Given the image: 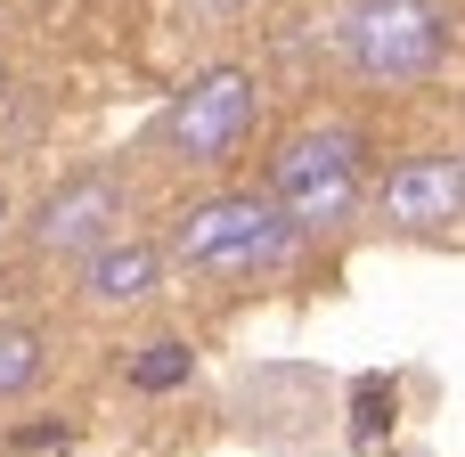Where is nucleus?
<instances>
[{"instance_id": "obj_5", "label": "nucleus", "mask_w": 465, "mask_h": 457, "mask_svg": "<svg viewBox=\"0 0 465 457\" xmlns=\"http://www.w3.org/2000/svg\"><path fill=\"white\" fill-rule=\"evenodd\" d=\"M114 221H123V180L114 172H74L65 188L41 196L33 253H98V245H114Z\"/></svg>"}, {"instance_id": "obj_14", "label": "nucleus", "mask_w": 465, "mask_h": 457, "mask_svg": "<svg viewBox=\"0 0 465 457\" xmlns=\"http://www.w3.org/2000/svg\"><path fill=\"white\" fill-rule=\"evenodd\" d=\"M0 221H8V196H0Z\"/></svg>"}, {"instance_id": "obj_6", "label": "nucleus", "mask_w": 465, "mask_h": 457, "mask_svg": "<svg viewBox=\"0 0 465 457\" xmlns=\"http://www.w3.org/2000/svg\"><path fill=\"white\" fill-rule=\"evenodd\" d=\"M384 221H401V229H450V221H465V164L458 155H409L384 180Z\"/></svg>"}, {"instance_id": "obj_12", "label": "nucleus", "mask_w": 465, "mask_h": 457, "mask_svg": "<svg viewBox=\"0 0 465 457\" xmlns=\"http://www.w3.org/2000/svg\"><path fill=\"white\" fill-rule=\"evenodd\" d=\"M74 433L65 425H25V433H8V450H65Z\"/></svg>"}, {"instance_id": "obj_10", "label": "nucleus", "mask_w": 465, "mask_h": 457, "mask_svg": "<svg viewBox=\"0 0 465 457\" xmlns=\"http://www.w3.org/2000/svg\"><path fill=\"white\" fill-rule=\"evenodd\" d=\"M41 368H49V343L33 327H0V401H16L25 384H41Z\"/></svg>"}, {"instance_id": "obj_13", "label": "nucleus", "mask_w": 465, "mask_h": 457, "mask_svg": "<svg viewBox=\"0 0 465 457\" xmlns=\"http://www.w3.org/2000/svg\"><path fill=\"white\" fill-rule=\"evenodd\" d=\"M196 16H237V8H253V0H188Z\"/></svg>"}, {"instance_id": "obj_3", "label": "nucleus", "mask_w": 465, "mask_h": 457, "mask_svg": "<svg viewBox=\"0 0 465 457\" xmlns=\"http://www.w3.org/2000/svg\"><path fill=\"white\" fill-rule=\"evenodd\" d=\"M343 41L368 82H425L450 49V16L433 0H360L343 16Z\"/></svg>"}, {"instance_id": "obj_7", "label": "nucleus", "mask_w": 465, "mask_h": 457, "mask_svg": "<svg viewBox=\"0 0 465 457\" xmlns=\"http://www.w3.org/2000/svg\"><path fill=\"white\" fill-rule=\"evenodd\" d=\"M294 417H319V376L311 368H253L237 384V425L262 433V442H294L302 425Z\"/></svg>"}, {"instance_id": "obj_11", "label": "nucleus", "mask_w": 465, "mask_h": 457, "mask_svg": "<svg viewBox=\"0 0 465 457\" xmlns=\"http://www.w3.org/2000/svg\"><path fill=\"white\" fill-rule=\"evenodd\" d=\"M188 368H196V360H188V343L155 335V343L131 360V384H139V392H172V384H188Z\"/></svg>"}, {"instance_id": "obj_4", "label": "nucleus", "mask_w": 465, "mask_h": 457, "mask_svg": "<svg viewBox=\"0 0 465 457\" xmlns=\"http://www.w3.org/2000/svg\"><path fill=\"white\" fill-rule=\"evenodd\" d=\"M253 74H237V65H213V74H196L180 98H172V114H163V147L180 155V164H229L237 147H245V131H253Z\"/></svg>"}, {"instance_id": "obj_15", "label": "nucleus", "mask_w": 465, "mask_h": 457, "mask_svg": "<svg viewBox=\"0 0 465 457\" xmlns=\"http://www.w3.org/2000/svg\"><path fill=\"white\" fill-rule=\"evenodd\" d=\"M0 82H8V74H0Z\"/></svg>"}, {"instance_id": "obj_8", "label": "nucleus", "mask_w": 465, "mask_h": 457, "mask_svg": "<svg viewBox=\"0 0 465 457\" xmlns=\"http://www.w3.org/2000/svg\"><path fill=\"white\" fill-rule=\"evenodd\" d=\"M155 270H163V253H155V245L114 237V245H98V253H90V270H82V303H98V311L139 303V294H155Z\"/></svg>"}, {"instance_id": "obj_9", "label": "nucleus", "mask_w": 465, "mask_h": 457, "mask_svg": "<svg viewBox=\"0 0 465 457\" xmlns=\"http://www.w3.org/2000/svg\"><path fill=\"white\" fill-rule=\"evenodd\" d=\"M384 433H392V384H384V376H360V384H351V450L376 457Z\"/></svg>"}, {"instance_id": "obj_1", "label": "nucleus", "mask_w": 465, "mask_h": 457, "mask_svg": "<svg viewBox=\"0 0 465 457\" xmlns=\"http://www.w3.org/2000/svg\"><path fill=\"white\" fill-rule=\"evenodd\" d=\"M172 253H180L188 270H221V278H237V270H278V262L294 253V221H286L270 196H213V204H196V213L172 221Z\"/></svg>"}, {"instance_id": "obj_2", "label": "nucleus", "mask_w": 465, "mask_h": 457, "mask_svg": "<svg viewBox=\"0 0 465 457\" xmlns=\"http://www.w3.org/2000/svg\"><path fill=\"white\" fill-rule=\"evenodd\" d=\"M270 204L294 229H327L360 204V139L351 131H302L270 164Z\"/></svg>"}]
</instances>
